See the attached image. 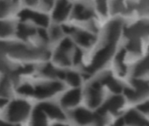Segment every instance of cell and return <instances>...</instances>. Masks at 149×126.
<instances>
[{
    "mask_svg": "<svg viewBox=\"0 0 149 126\" xmlns=\"http://www.w3.org/2000/svg\"><path fill=\"white\" fill-rule=\"evenodd\" d=\"M123 29V21L120 19H115L109 22L105 26L104 39L100 48L96 52L91 64L86 69V72L93 73L104 67L111 58L115 52L116 44L120 37Z\"/></svg>",
    "mask_w": 149,
    "mask_h": 126,
    "instance_id": "obj_1",
    "label": "cell"
},
{
    "mask_svg": "<svg viewBox=\"0 0 149 126\" xmlns=\"http://www.w3.org/2000/svg\"><path fill=\"white\" fill-rule=\"evenodd\" d=\"M20 22L31 24L37 28H47L50 25V18L41 11H35L33 8L21 10L19 14Z\"/></svg>",
    "mask_w": 149,
    "mask_h": 126,
    "instance_id": "obj_2",
    "label": "cell"
},
{
    "mask_svg": "<svg viewBox=\"0 0 149 126\" xmlns=\"http://www.w3.org/2000/svg\"><path fill=\"white\" fill-rule=\"evenodd\" d=\"M64 33L71 35L72 40L83 47H90L96 41V36L90 31L71 26H62Z\"/></svg>",
    "mask_w": 149,
    "mask_h": 126,
    "instance_id": "obj_3",
    "label": "cell"
},
{
    "mask_svg": "<svg viewBox=\"0 0 149 126\" xmlns=\"http://www.w3.org/2000/svg\"><path fill=\"white\" fill-rule=\"evenodd\" d=\"M93 8L85 3V1H79L72 6L70 17L77 22H88L91 21L94 18Z\"/></svg>",
    "mask_w": 149,
    "mask_h": 126,
    "instance_id": "obj_4",
    "label": "cell"
},
{
    "mask_svg": "<svg viewBox=\"0 0 149 126\" xmlns=\"http://www.w3.org/2000/svg\"><path fill=\"white\" fill-rule=\"evenodd\" d=\"M132 83L134 87V89L128 88L124 89L125 95L129 98V100L133 102L139 101L149 95V84L146 82L139 79H132Z\"/></svg>",
    "mask_w": 149,
    "mask_h": 126,
    "instance_id": "obj_5",
    "label": "cell"
},
{
    "mask_svg": "<svg viewBox=\"0 0 149 126\" xmlns=\"http://www.w3.org/2000/svg\"><path fill=\"white\" fill-rule=\"evenodd\" d=\"M72 4L69 0H56L52 8V19L55 24L65 21L71 14Z\"/></svg>",
    "mask_w": 149,
    "mask_h": 126,
    "instance_id": "obj_6",
    "label": "cell"
},
{
    "mask_svg": "<svg viewBox=\"0 0 149 126\" xmlns=\"http://www.w3.org/2000/svg\"><path fill=\"white\" fill-rule=\"evenodd\" d=\"M125 35L128 39H139L149 35V21L140 20L131 26L127 27L125 31Z\"/></svg>",
    "mask_w": 149,
    "mask_h": 126,
    "instance_id": "obj_7",
    "label": "cell"
},
{
    "mask_svg": "<svg viewBox=\"0 0 149 126\" xmlns=\"http://www.w3.org/2000/svg\"><path fill=\"white\" fill-rule=\"evenodd\" d=\"M29 104L21 100L14 101L8 109V117L12 121H19L25 119L29 112Z\"/></svg>",
    "mask_w": 149,
    "mask_h": 126,
    "instance_id": "obj_8",
    "label": "cell"
},
{
    "mask_svg": "<svg viewBox=\"0 0 149 126\" xmlns=\"http://www.w3.org/2000/svg\"><path fill=\"white\" fill-rule=\"evenodd\" d=\"M62 89L63 85L59 82L44 83L33 88V96L38 98H46L61 91Z\"/></svg>",
    "mask_w": 149,
    "mask_h": 126,
    "instance_id": "obj_9",
    "label": "cell"
},
{
    "mask_svg": "<svg viewBox=\"0 0 149 126\" xmlns=\"http://www.w3.org/2000/svg\"><path fill=\"white\" fill-rule=\"evenodd\" d=\"M15 35L21 40H28L38 35V28L31 24L20 22L16 25Z\"/></svg>",
    "mask_w": 149,
    "mask_h": 126,
    "instance_id": "obj_10",
    "label": "cell"
},
{
    "mask_svg": "<svg viewBox=\"0 0 149 126\" xmlns=\"http://www.w3.org/2000/svg\"><path fill=\"white\" fill-rule=\"evenodd\" d=\"M102 84L98 82H94L87 89L88 103L91 107H97L100 104L103 93H102Z\"/></svg>",
    "mask_w": 149,
    "mask_h": 126,
    "instance_id": "obj_11",
    "label": "cell"
},
{
    "mask_svg": "<svg viewBox=\"0 0 149 126\" xmlns=\"http://www.w3.org/2000/svg\"><path fill=\"white\" fill-rule=\"evenodd\" d=\"M20 0H0V19H6L18 6Z\"/></svg>",
    "mask_w": 149,
    "mask_h": 126,
    "instance_id": "obj_12",
    "label": "cell"
},
{
    "mask_svg": "<svg viewBox=\"0 0 149 126\" xmlns=\"http://www.w3.org/2000/svg\"><path fill=\"white\" fill-rule=\"evenodd\" d=\"M81 97H82V93L80 89H72L67 92L63 96L61 99V103L65 107H72L79 103Z\"/></svg>",
    "mask_w": 149,
    "mask_h": 126,
    "instance_id": "obj_13",
    "label": "cell"
},
{
    "mask_svg": "<svg viewBox=\"0 0 149 126\" xmlns=\"http://www.w3.org/2000/svg\"><path fill=\"white\" fill-rule=\"evenodd\" d=\"M125 123L130 126H149V123L138 112L130 110L124 117Z\"/></svg>",
    "mask_w": 149,
    "mask_h": 126,
    "instance_id": "obj_14",
    "label": "cell"
},
{
    "mask_svg": "<svg viewBox=\"0 0 149 126\" xmlns=\"http://www.w3.org/2000/svg\"><path fill=\"white\" fill-rule=\"evenodd\" d=\"M16 24L6 19H0V39L9 38L15 35Z\"/></svg>",
    "mask_w": 149,
    "mask_h": 126,
    "instance_id": "obj_15",
    "label": "cell"
},
{
    "mask_svg": "<svg viewBox=\"0 0 149 126\" xmlns=\"http://www.w3.org/2000/svg\"><path fill=\"white\" fill-rule=\"evenodd\" d=\"M71 50H68L58 46V48L54 55V60L57 64L61 66H70L71 65V57H69V53Z\"/></svg>",
    "mask_w": 149,
    "mask_h": 126,
    "instance_id": "obj_16",
    "label": "cell"
},
{
    "mask_svg": "<svg viewBox=\"0 0 149 126\" xmlns=\"http://www.w3.org/2000/svg\"><path fill=\"white\" fill-rule=\"evenodd\" d=\"M99 82H101L102 85H103V84L107 85V86L109 87V89H110L111 91L115 92V93H120V92L122 91V89H123L122 85H121L118 81H116V80L113 78V76L111 75V74H110V73L104 74V75L102 76V78H101V80H100Z\"/></svg>",
    "mask_w": 149,
    "mask_h": 126,
    "instance_id": "obj_17",
    "label": "cell"
},
{
    "mask_svg": "<svg viewBox=\"0 0 149 126\" xmlns=\"http://www.w3.org/2000/svg\"><path fill=\"white\" fill-rule=\"evenodd\" d=\"M44 113L47 114L51 117L57 118V119H64L65 116L61 112V110L55 105L51 103H42L40 106H38Z\"/></svg>",
    "mask_w": 149,
    "mask_h": 126,
    "instance_id": "obj_18",
    "label": "cell"
},
{
    "mask_svg": "<svg viewBox=\"0 0 149 126\" xmlns=\"http://www.w3.org/2000/svg\"><path fill=\"white\" fill-rule=\"evenodd\" d=\"M123 104H124V99L119 96H116L111 97L105 102L103 108L105 110H109L112 113H117L118 109L123 106Z\"/></svg>",
    "mask_w": 149,
    "mask_h": 126,
    "instance_id": "obj_19",
    "label": "cell"
},
{
    "mask_svg": "<svg viewBox=\"0 0 149 126\" xmlns=\"http://www.w3.org/2000/svg\"><path fill=\"white\" fill-rule=\"evenodd\" d=\"M74 119L81 124H86L93 121V115L85 109H78L74 113Z\"/></svg>",
    "mask_w": 149,
    "mask_h": 126,
    "instance_id": "obj_20",
    "label": "cell"
},
{
    "mask_svg": "<svg viewBox=\"0 0 149 126\" xmlns=\"http://www.w3.org/2000/svg\"><path fill=\"white\" fill-rule=\"evenodd\" d=\"M149 73V54L138 64L133 69V76L139 77L146 74Z\"/></svg>",
    "mask_w": 149,
    "mask_h": 126,
    "instance_id": "obj_21",
    "label": "cell"
},
{
    "mask_svg": "<svg viewBox=\"0 0 149 126\" xmlns=\"http://www.w3.org/2000/svg\"><path fill=\"white\" fill-rule=\"evenodd\" d=\"M48 28L49 29L47 30V34H48L49 40L58 41L62 39V35L64 34V32L62 30V27H61L58 24L54 23L53 25H49Z\"/></svg>",
    "mask_w": 149,
    "mask_h": 126,
    "instance_id": "obj_22",
    "label": "cell"
},
{
    "mask_svg": "<svg viewBox=\"0 0 149 126\" xmlns=\"http://www.w3.org/2000/svg\"><path fill=\"white\" fill-rule=\"evenodd\" d=\"M12 78L10 76L4 77L0 81V96L3 98L8 97L11 96L12 93V84H11Z\"/></svg>",
    "mask_w": 149,
    "mask_h": 126,
    "instance_id": "obj_23",
    "label": "cell"
},
{
    "mask_svg": "<svg viewBox=\"0 0 149 126\" xmlns=\"http://www.w3.org/2000/svg\"><path fill=\"white\" fill-rule=\"evenodd\" d=\"M33 126H47V119L45 113L39 107H37L33 112Z\"/></svg>",
    "mask_w": 149,
    "mask_h": 126,
    "instance_id": "obj_24",
    "label": "cell"
},
{
    "mask_svg": "<svg viewBox=\"0 0 149 126\" xmlns=\"http://www.w3.org/2000/svg\"><path fill=\"white\" fill-rule=\"evenodd\" d=\"M125 50L124 49L119 51L116 56V65L121 75H124L126 73V66L125 64Z\"/></svg>",
    "mask_w": 149,
    "mask_h": 126,
    "instance_id": "obj_25",
    "label": "cell"
},
{
    "mask_svg": "<svg viewBox=\"0 0 149 126\" xmlns=\"http://www.w3.org/2000/svg\"><path fill=\"white\" fill-rule=\"evenodd\" d=\"M126 47L131 53H132L134 54H139L141 52V40H139V39H128Z\"/></svg>",
    "mask_w": 149,
    "mask_h": 126,
    "instance_id": "obj_26",
    "label": "cell"
},
{
    "mask_svg": "<svg viewBox=\"0 0 149 126\" xmlns=\"http://www.w3.org/2000/svg\"><path fill=\"white\" fill-rule=\"evenodd\" d=\"M65 79L72 86H79L81 83V77L76 72H68L65 74Z\"/></svg>",
    "mask_w": 149,
    "mask_h": 126,
    "instance_id": "obj_27",
    "label": "cell"
},
{
    "mask_svg": "<svg viewBox=\"0 0 149 126\" xmlns=\"http://www.w3.org/2000/svg\"><path fill=\"white\" fill-rule=\"evenodd\" d=\"M97 11L102 15H106L108 12V1L107 0H95Z\"/></svg>",
    "mask_w": 149,
    "mask_h": 126,
    "instance_id": "obj_28",
    "label": "cell"
},
{
    "mask_svg": "<svg viewBox=\"0 0 149 126\" xmlns=\"http://www.w3.org/2000/svg\"><path fill=\"white\" fill-rule=\"evenodd\" d=\"M132 8L137 9L139 12L146 11L149 8V0H139V2L136 4H131Z\"/></svg>",
    "mask_w": 149,
    "mask_h": 126,
    "instance_id": "obj_29",
    "label": "cell"
},
{
    "mask_svg": "<svg viewBox=\"0 0 149 126\" xmlns=\"http://www.w3.org/2000/svg\"><path fill=\"white\" fill-rule=\"evenodd\" d=\"M18 92L25 96H33V87L30 84H23L18 89Z\"/></svg>",
    "mask_w": 149,
    "mask_h": 126,
    "instance_id": "obj_30",
    "label": "cell"
},
{
    "mask_svg": "<svg viewBox=\"0 0 149 126\" xmlns=\"http://www.w3.org/2000/svg\"><path fill=\"white\" fill-rule=\"evenodd\" d=\"M56 0H40V5L44 11H49L53 8Z\"/></svg>",
    "mask_w": 149,
    "mask_h": 126,
    "instance_id": "obj_31",
    "label": "cell"
},
{
    "mask_svg": "<svg viewBox=\"0 0 149 126\" xmlns=\"http://www.w3.org/2000/svg\"><path fill=\"white\" fill-rule=\"evenodd\" d=\"M83 60V52L80 48H76L74 53H73V58L72 60L74 62V64H79Z\"/></svg>",
    "mask_w": 149,
    "mask_h": 126,
    "instance_id": "obj_32",
    "label": "cell"
},
{
    "mask_svg": "<svg viewBox=\"0 0 149 126\" xmlns=\"http://www.w3.org/2000/svg\"><path fill=\"white\" fill-rule=\"evenodd\" d=\"M21 1L24 2L27 8H34L40 5V0H21Z\"/></svg>",
    "mask_w": 149,
    "mask_h": 126,
    "instance_id": "obj_33",
    "label": "cell"
},
{
    "mask_svg": "<svg viewBox=\"0 0 149 126\" xmlns=\"http://www.w3.org/2000/svg\"><path fill=\"white\" fill-rule=\"evenodd\" d=\"M138 109L143 112H146V113H149V102H146V103H143V104H140Z\"/></svg>",
    "mask_w": 149,
    "mask_h": 126,
    "instance_id": "obj_34",
    "label": "cell"
},
{
    "mask_svg": "<svg viewBox=\"0 0 149 126\" xmlns=\"http://www.w3.org/2000/svg\"><path fill=\"white\" fill-rule=\"evenodd\" d=\"M124 125H125V119L124 118L118 119L113 124V126H124Z\"/></svg>",
    "mask_w": 149,
    "mask_h": 126,
    "instance_id": "obj_35",
    "label": "cell"
},
{
    "mask_svg": "<svg viewBox=\"0 0 149 126\" xmlns=\"http://www.w3.org/2000/svg\"><path fill=\"white\" fill-rule=\"evenodd\" d=\"M7 102L6 98H0V107H2L3 105H5Z\"/></svg>",
    "mask_w": 149,
    "mask_h": 126,
    "instance_id": "obj_36",
    "label": "cell"
},
{
    "mask_svg": "<svg viewBox=\"0 0 149 126\" xmlns=\"http://www.w3.org/2000/svg\"><path fill=\"white\" fill-rule=\"evenodd\" d=\"M0 126H19V125H12V124L6 123L4 122H0Z\"/></svg>",
    "mask_w": 149,
    "mask_h": 126,
    "instance_id": "obj_37",
    "label": "cell"
},
{
    "mask_svg": "<svg viewBox=\"0 0 149 126\" xmlns=\"http://www.w3.org/2000/svg\"><path fill=\"white\" fill-rule=\"evenodd\" d=\"M54 126H67V125H63V124H55Z\"/></svg>",
    "mask_w": 149,
    "mask_h": 126,
    "instance_id": "obj_38",
    "label": "cell"
},
{
    "mask_svg": "<svg viewBox=\"0 0 149 126\" xmlns=\"http://www.w3.org/2000/svg\"><path fill=\"white\" fill-rule=\"evenodd\" d=\"M80 1H88V0H80Z\"/></svg>",
    "mask_w": 149,
    "mask_h": 126,
    "instance_id": "obj_39",
    "label": "cell"
}]
</instances>
